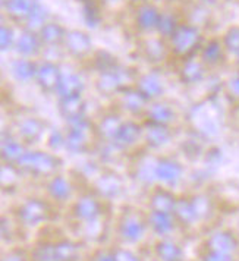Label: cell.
I'll use <instances>...</instances> for the list:
<instances>
[{
    "label": "cell",
    "instance_id": "obj_1",
    "mask_svg": "<svg viewBox=\"0 0 239 261\" xmlns=\"http://www.w3.org/2000/svg\"><path fill=\"white\" fill-rule=\"evenodd\" d=\"M24 175H28L34 179L47 180L51 176L58 175L63 166V162L59 154L50 150H38V148H28V151L16 165Z\"/></svg>",
    "mask_w": 239,
    "mask_h": 261
},
{
    "label": "cell",
    "instance_id": "obj_2",
    "mask_svg": "<svg viewBox=\"0 0 239 261\" xmlns=\"http://www.w3.org/2000/svg\"><path fill=\"white\" fill-rule=\"evenodd\" d=\"M65 135H66L65 151H68L72 155L88 154L90 151L94 150L97 144L94 122L88 119V116L66 123Z\"/></svg>",
    "mask_w": 239,
    "mask_h": 261
},
{
    "label": "cell",
    "instance_id": "obj_3",
    "mask_svg": "<svg viewBox=\"0 0 239 261\" xmlns=\"http://www.w3.org/2000/svg\"><path fill=\"white\" fill-rule=\"evenodd\" d=\"M137 81V78L129 76V73L122 71L120 68H113L110 71L98 73L94 87L96 91L103 98H112L115 100L118 95L128 87H132Z\"/></svg>",
    "mask_w": 239,
    "mask_h": 261
},
{
    "label": "cell",
    "instance_id": "obj_4",
    "mask_svg": "<svg viewBox=\"0 0 239 261\" xmlns=\"http://www.w3.org/2000/svg\"><path fill=\"white\" fill-rule=\"evenodd\" d=\"M11 129L22 143L26 144L28 147H33L47 135L50 126L47 122L40 116L22 115L18 119H15Z\"/></svg>",
    "mask_w": 239,
    "mask_h": 261
},
{
    "label": "cell",
    "instance_id": "obj_5",
    "mask_svg": "<svg viewBox=\"0 0 239 261\" xmlns=\"http://www.w3.org/2000/svg\"><path fill=\"white\" fill-rule=\"evenodd\" d=\"M213 103L210 100H204L201 103L195 105L190 110V122L192 123V130L198 132L204 138H211L219 132V122L211 113Z\"/></svg>",
    "mask_w": 239,
    "mask_h": 261
},
{
    "label": "cell",
    "instance_id": "obj_6",
    "mask_svg": "<svg viewBox=\"0 0 239 261\" xmlns=\"http://www.w3.org/2000/svg\"><path fill=\"white\" fill-rule=\"evenodd\" d=\"M155 178L158 185L173 190L179 187L180 182L185 178V167L176 157L158 155L155 166Z\"/></svg>",
    "mask_w": 239,
    "mask_h": 261
},
{
    "label": "cell",
    "instance_id": "obj_7",
    "mask_svg": "<svg viewBox=\"0 0 239 261\" xmlns=\"http://www.w3.org/2000/svg\"><path fill=\"white\" fill-rule=\"evenodd\" d=\"M179 119L180 115L176 105L165 97L150 101L143 116V120L145 122L165 125V126H170V128H175L178 125Z\"/></svg>",
    "mask_w": 239,
    "mask_h": 261
},
{
    "label": "cell",
    "instance_id": "obj_8",
    "mask_svg": "<svg viewBox=\"0 0 239 261\" xmlns=\"http://www.w3.org/2000/svg\"><path fill=\"white\" fill-rule=\"evenodd\" d=\"M144 138V122L138 119H125L122 128L118 132L113 145L120 154H126L132 150H135L138 145L143 144Z\"/></svg>",
    "mask_w": 239,
    "mask_h": 261
},
{
    "label": "cell",
    "instance_id": "obj_9",
    "mask_svg": "<svg viewBox=\"0 0 239 261\" xmlns=\"http://www.w3.org/2000/svg\"><path fill=\"white\" fill-rule=\"evenodd\" d=\"M93 190L98 198L116 200L125 192V180L118 172L103 169L96 178L93 179Z\"/></svg>",
    "mask_w": 239,
    "mask_h": 261
},
{
    "label": "cell",
    "instance_id": "obj_10",
    "mask_svg": "<svg viewBox=\"0 0 239 261\" xmlns=\"http://www.w3.org/2000/svg\"><path fill=\"white\" fill-rule=\"evenodd\" d=\"M19 223L26 227H36L43 225L50 219V207L44 200L28 198L16 210Z\"/></svg>",
    "mask_w": 239,
    "mask_h": 261
},
{
    "label": "cell",
    "instance_id": "obj_11",
    "mask_svg": "<svg viewBox=\"0 0 239 261\" xmlns=\"http://www.w3.org/2000/svg\"><path fill=\"white\" fill-rule=\"evenodd\" d=\"M115 107L119 110L120 113L125 116H129L132 119L143 118L147 106H148V100L144 97L137 88L135 85L125 88L115 100Z\"/></svg>",
    "mask_w": 239,
    "mask_h": 261
},
{
    "label": "cell",
    "instance_id": "obj_12",
    "mask_svg": "<svg viewBox=\"0 0 239 261\" xmlns=\"http://www.w3.org/2000/svg\"><path fill=\"white\" fill-rule=\"evenodd\" d=\"M125 122L123 115L120 113L116 107L103 112L96 122H94V128H96L97 141L101 143H113L118 132L122 128Z\"/></svg>",
    "mask_w": 239,
    "mask_h": 261
},
{
    "label": "cell",
    "instance_id": "obj_13",
    "mask_svg": "<svg viewBox=\"0 0 239 261\" xmlns=\"http://www.w3.org/2000/svg\"><path fill=\"white\" fill-rule=\"evenodd\" d=\"M144 122V138L143 145L148 151L163 150L175 141V128L157 125L151 122Z\"/></svg>",
    "mask_w": 239,
    "mask_h": 261
},
{
    "label": "cell",
    "instance_id": "obj_14",
    "mask_svg": "<svg viewBox=\"0 0 239 261\" xmlns=\"http://www.w3.org/2000/svg\"><path fill=\"white\" fill-rule=\"evenodd\" d=\"M72 214L83 225L91 223V222L100 220L103 214V204L94 194H83L73 202Z\"/></svg>",
    "mask_w": 239,
    "mask_h": 261
},
{
    "label": "cell",
    "instance_id": "obj_15",
    "mask_svg": "<svg viewBox=\"0 0 239 261\" xmlns=\"http://www.w3.org/2000/svg\"><path fill=\"white\" fill-rule=\"evenodd\" d=\"M147 219L144 220L140 214L137 213H125L119 220V232L120 239L126 244H138L141 242L147 233Z\"/></svg>",
    "mask_w": 239,
    "mask_h": 261
},
{
    "label": "cell",
    "instance_id": "obj_16",
    "mask_svg": "<svg viewBox=\"0 0 239 261\" xmlns=\"http://www.w3.org/2000/svg\"><path fill=\"white\" fill-rule=\"evenodd\" d=\"M26 144L22 143L12 129L3 130L2 132V140H0V157L2 163H9V165H18L25 153L28 151Z\"/></svg>",
    "mask_w": 239,
    "mask_h": 261
},
{
    "label": "cell",
    "instance_id": "obj_17",
    "mask_svg": "<svg viewBox=\"0 0 239 261\" xmlns=\"http://www.w3.org/2000/svg\"><path fill=\"white\" fill-rule=\"evenodd\" d=\"M200 33L195 27L180 25L170 36L172 50L178 55H188L200 46Z\"/></svg>",
    "mask_w": 239,
    "mask_h": 261
},
{
    "label": "cell",
    "instance_id": "obj_18",
    "mask_svg": "<svg viewBox=\"0 0 239 261\" xmlns=\"http://www.w3.org/2000/svg\"><path fill=\"white\" fill-rule=\"evenodd\" d=\"M62 78L60 68L53 62H43L38 65L36 75L37 87L46 94H56L58 85Z\"/></svg>",
    "mask_w": 239,
    "mask_h": 261
},
{
    "label": "cell",
    "instance_id": "obj_19",
    "mask_svg": "<svg viewBox=\"0 0 239 261\" xmlns=\"http://www.w3.org/2000/svg\"><path fill=\"white\" fill-rule=\"evenodd\" d=\"M205 245H207V251L233 255L239 249V241L238 238L235 237V233H232L230 230L219 229L208 235Z\"/></svg>",
    "mask_w": 239,
    "mask_h": 261
},
{
    "label": "cell",
    "instance_id": "obj_20",
    "mask_svg": "<svg viewBox=\"0 0 239 261\" xmlns=\"http://www.w3.org/2000/svg\"><path fill=\"white\" fill-rule=\"evenodd\" d=\"M134 85L148 101L158 100V98L165 97V91H166L165 81L155 72H147V73L137 76V81Z\"/></svg>",
    "mask_w": 239,
    "mask_h": 261
},
{
    "label": "cell",
    "instance_id": "obj_21",
    "mask_svg": "<svg viewBox=\"0 0 239 261\" xmlns=\"http://www.w3.org/2000/svg\"><path fill=\"white\" fill-rule=\"evenodd\" d=\"M58 112L65 123L87 118V100L84 95L58 98Z\"/></svg>",
    "mask_w": 239,
    "mask_h": 261
},
{
    "label": "cell",
    "instance_id": "obj_22",
    "mask_svg": "<svg viewBox=\"0 0 239 261\" xmlns=\"http://www.w3.org/2000/svg\"><path fill=\"white\" fill-rule=\"evenodd\" d=\"M46 194L56 202L69 201L73 195V184L69 178L58 173L46 180Z\"/></svg>",
    "mask_w": 239,
    "mask_h": 261
},
{
    "label": "cell",
    "instance_id": "obj_23",
    "mask_svg": "<svg viewBox=\"0 0 239 261\" xmlns=\"http://www.w3.org/2000/svg\"><path fill=\"white\" fill-rule=\"evenodd\" d=\"M157 157L158 155H151V153H147V154L141 155L135 163L134 178L144 187H151L153 188L157 184V178H155Z\"/></svg>",
    "mask_w": 239,
    "mask_h": 261
},
{
    "label": "cell",
    "instance_id": "obj_24",
    "mask_svg": "<svg viewBox=\"0 0 239 261\" xmlns=\"http://www.w3.org/2000/svg\"><path fill=\"white\" fill-rule=\"evenodd\" d=\"M178 198L173 191L165 187H153L150 192V198H148V207L150 210L154 212H163V213H173L175 205L178 202Z\"/></svg>",
    "mask_w": 239,
    "mask_h": 261
},
{
    "label": "cell",
    "instance_id": "obj_25",
    "mask_svg": "<svg viewBox=\"0 0 239 261\" xmlns=\"http://www.w3.org/2000/svg\"><path fill=\"white\" fill-rule=\"evenodd\" d=\"M85 83L79 73L75 72H62V78L56 90L58 98H66V97H76L84 95Z\"/></svg>",
    "mask_w": 239,
    "mask_h": 261
},
{
    "label": "cell",
    "instance_id": "obj_26",
    "mask_svg": "<svg viewBox=\"0 0 239 261\" xmlns=\"http://www.w3.org/2000/svg\"><path fill=\"white\" fill-rule=\"evenodd\" d=\"M147 223L157 237L163 238L169 237L175 230L178 222H176L173 213H163V212L150 210V213L147 216Z\"/></svg>",
    "mask_w": 239,
    "mask_h": 261
},
{
    "label": "cell",
    "instance_id": "obj_27",
    "mask_svg": "<svg viewBox=\"0 0 239 261\" xmlns=\"http://www.w3.org/2000/svg\"><path fill=\"white\" fill-rule=\"evenodd\" d=\"M205 65L201 60H187L179 71V80L183 85H198L204 81L205 78Z\"/></svg>",
    "mask_w": 239,
    "mask_h": 261
},
{
    "label": "cell",
    "instance_id": "obj_28",
    "mask_svg": "<svg viewBox=\"0 0 239 261\" xmlns=\"http://www.w3.org/2000/svg\"><path fill=\"white\" fill-rule=\"evenodd\" d=\"M55 261H79L81 247L71 239H59L53 242Z\"/></svg>",
    "mask_w": 239,
    "mask_h": 261
},
{
    "label": "cell",
    "instance_id": "obj_29",
    "mask_svg": "<svg viewBox=\"0 0 239 261\" xmlns=\"http://www.w3.org/2000/svg\"><path fill=\"white\" fill-rule=\"evenodd\" d=\"M155 255L162 261H183V249L175 241L160 239L154 245Z\"/></svg>",
    "mask_w": 239,
    "mask_h": 261
},
{
    "label": "cell",
    "instance_id": "obj_30",
    "mask_svg": "<svg viewBox=\"0 0 239 261\" xmlns=\"http://www.w3.org/2000/svg\"><path fill=\"white\" fill-rule=\"evenodd\" d=\"M173 216L176 222L183 226H194L195 223H198V217L195 214L191 198H187V197L178 198V202L173 210Z\"/></svg>",
    "mask_w": 239,
    "mask_h": 261
},
{
    "label": "cell",
    "instance_id": "obj_31",
    "mask_svg": "<svg viewBox=\"0 0 239 261\" xmlns=\"http://www.w3.org/2000/svg\"><path fill=\"white\" fill-rule=\"evenodd\" d=\"M225 53H226V50H225L223 43L219 40H211L201 50L200 60L205 66H216L225 59Z\"/></svg>",
    "mask_w": 239,
    "mask_h": 261
},
{
    "label": "cell",
    "instance_id": "obj_32",
    "mask_svg": "<svg viewBox=\"0 0 239 261\" xmlns=\"http://www.w3.org/2000/svg\"><path fill=\"white\" fill-rule=\"evenodd\" d=\"M37 68H38V65H36L33 60H15L12 63V75L18 83H31L36 80Z\"/></svg>",
    "mask_w": 239,
    "mask_h": 261
},
{
    "label": "cell",
    "instance_id": "obj_33",
    "mask_svg": "<svg viewBox=\"0 0 239 261\" xmlns=\"http://www.w3.org/2000/svg\"><path fill=\"white\" fill-rule=\"evenodd\" d=\"M190 198H191L192 205H194L195 214L198 217V222H204V220L211 217L213 210H215V202H213L210 195H207V194H195V195H192Z\"/></svg>",
    "mask_w": 239,
    "mask_h": 261
},
{
    "label": "cell",
    "instance_id": "obj_34",
    "mask_svg": "<svg viewBox=\"0 0 239 261\" xmlns=\"http://www.w3.org/2000/svg\"><path fill=\"white\" fill-rule=\"evenodd\" d=\"M65 40H66L68 48L76 56H84V55H87L90 51L91 43H90V38L85 36L84 33L72 31V33H69L68 36L65 37Z\"/></svg>",
    "mask_w": 239,
    "mask_h": 261
},
{
    "label": "cell",
    "instance_id": "obj_35",
    "mask_svg": "<svg viewBox=\"0 0 239 261\" xmlns=\"http://www.w3.org/2000/svg\"><path fill=\"white\" fill-rule=\"evenodd\" d=\"M0 176H2V188L6 190H13L19 180L24 176V172L16 166V165H9V163H2L0 169Z\"/></svg>",
    "mask_w": 239,
    "mask_h": 261
},
{
    "label": "cell",
    "instance_id": "obj_36",
    "mask_svg": "<svg viewBox=\"0 0 239 261\" xmlns=\"http://www.w3.org/2000/svg\"><path fill=\"white\" fill-rule=\"evenodd\" d=\"M160 13L157 12V9H154L153 6H144L140 9V12L137 15V21L138 25L148 31V30H154L158 28V22H160Z\"/></svg>",
    "mask_w": 239,
    "mask_h": 261
},
{
    "label": "cell",
    "instance_id": "obj_37",
    "mask_svg": "<svg viewBox=\"0 0 239 261\" xmlns=\"http://www.w3.org/2000/svg\"><path fill=\"white\" fill-rule=\"evenodd\" d=\"M38 47H40V40L36 34L33 33H25L22 36L18 38L16 41V48L18 51L25 56V58H31L34 56L37 51H38Z\"/></svg>",
    "mask_w": 239,
    "mask_h": 261
},
{
    "label": "cell",
    "instance_id": "obj_38",
    "mask_svg": "<svg viewBox=\"0 0 239 261\" xmlns=\"http://www.w3.org/2000/svg\"><path fill=\"white\" fill-rule=\"evenodd\" d=\"M46 145L50 151L53 153H59L62 150L66 148V135L65 129H48L46 135Z\"/></svg>",
    "mask_w": 239,
    "mask_h": 261
},
{
    "label": "cell",
    "instance_id": "obj_39",
    "mask_svg": "<svg viewBox=\"0 0 239 261\" xmlns=\"http://www.w3.org/2000/svg\"><path fill=\"white\" fill-rule=\"evenodd\" d=\"M222 43L225 46L226 53L235 56L239 53V27H232L229 28L225 36L222 38Z\"/></svg>",
    "mask_w": 239,
    "mask_h": 261
},
{
    "label": "cell",
    "instance_id": "obj_40",
    "mask_svg": "<svg viewBox=\"0 0 239 261\" xmlns=\"http://www.w3.org/2000/svg\"><path fill=\"white\" fill-rule=\"evenodd\" d=\"M31 260L33 261H55V249L53 242H43L37 245L31 252Z\"/></svg>",
    "mask_w": 239,
    "mask_h": 261
},
{
    "label": "cell",
    "instance_id": "obj_41",
    "mask_svg": "<svg viewBox=\"0 0 239 261\" xmlns=\"http://www.w3.org/2000/svg\"><path fill=\"white\" fill-rule=\"evenodd\" d=\"M40 36H41L43 41H46L48 44H55V43H58L63 38V30L60 28L59 25L47 24L41 28Z\"/></svg>",
    "mask_w": 239,
    "mask_h": 261
},
{
    "label": "cell",
    "instance_id": "obj_42",
    "mask_svg": "<svg viewBox=\"0 0 239 261\" xmlns=\"http://www.w3.org/2000/svg\"><path fill=\"white\" fill-rule=\"evenodd\" d=\"M223 93H225V97L229 98L232 103L239 101V71L236 73H233L225 83Z\"/></svg>",
    "mask_w": 239,
    "mask_h": 261
},
{
    "label": "cell",
    "instance_id": "obj_43",
    "mask_svg": "<svg viewBox=\"0 0 239 261\" xmlns=\"http://www.w3.org/2000/svg\"><path fill=\"white\" fill-rule=\"evenodd\" d=\"M222 150L220 148H217V147H208L207 150H205V153H204V160H205V163L207 165H210V166H217L219 163H220V160H222Z\"/></svg>",
    "mask_w": 239,
    "mask_h": 261
},
{
    "label": "cell",
    "instance_id": "obj_44",
    "mask_svg": "<svg viewBox=\"0 0 239 261\" xmlns=\"http://www.w3.org/2000/svg\"><path fill=\"white\" fill-rule=\"evenodd\" d=\"M116 261H140V257H137L131 249L126 248H116L113 249Z\"/></svg>",
    "mask_w": 239,
    "mask_h": 261
},
{
    "label": "cell",
    "instance_id": "obj_45",
    "mask_svg": "<svg viewBox=\"0 0 239 261\" xmlns=\"http://www.w3.org/2000/svg\"><path fill=\"white\" fill-rule=\"evenodd\" d=\"M2 261H28V255L22 249H11L3 255Z\"/></svg>",
    "mask_w": 239,
    "mask_h": 261
},
{
    "label": "cell",
    "instance_id": "obj_46",
    "mask_svg": "<svg viewBox=\"0 0 239 261\" xmlns=\"http://www.w3.org/2000/svg\"><path fill=\"white\" fill-rule=\"evenodd\" d=\"M203 261H235V258H233V255H226V254L207 251V254L203 257Z\"/></svg>",
    "mask_w": 239,
    "mask_h": 261
},
{
    "label": "cell",
    "instance_id": "obj_47",
    "mask_svg": "<svg viewBox=\"0 0 239 261\" xmlns=\"http://www.w3.org/2000/svg\"><path fill=\"white\" fill-rule=\"evenodd\" d=\"M13 43V33L9 30V28H6V27H3L2 28V47L3 50H8V47H11V44Z\"/></svg>",
    "mask_w": 239,
    "mask_h": 261
},
{
    "label": "cell",
    "instance_id": "obj_48",
    "mask_svg": "<svg viewBox=\"0 0 239 261\" xmlns=\"http://www.w3.org/2000/svg\"><path fill=\"white\" fill-rule=\"evenodd\" d=\"M229 119H230V122L239 129V101L232 103L230 110H229Z\"/></svg>",
    "mask_w": 239,
    "mask_h": 261
},
{
    "label": "cell",
    "instance_id": "obj_49",
    "mask_svg": "<svg viewBox=\"0 0 239 261\" xmlns=\"http://www.w3.org/2000/svg\"><path fill=\"white\" fill-rule=\"evenodd\" d=\"M96 261H116L113 251H100L97 254Z\"/></svg>",
    "mask_w": 239,
    "mask_h": 261
},
{
    "label": "cell",
    "instance_id": "obj_50",
    "mask_svg": "<svg viewBox=\"0 0 239 261\" xmlns=\"http://www.w3.org/2000/svg\"><path fill=\"white\" fill-rule=\"evenodd\" d=\"M233 58H235V60H236V63H238V66H239V53L238 55H235Z\"/></svg>",
    "mask_w": 239,
    "mask_h": 261
}]
</instances>
